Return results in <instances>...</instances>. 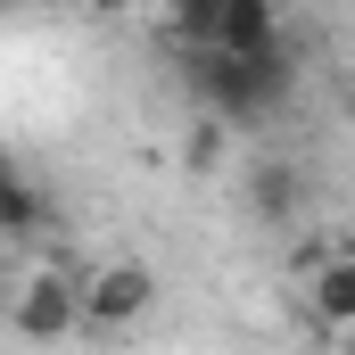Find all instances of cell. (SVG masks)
I'll return each mask as SVG.
<instances>
[{
	"mask_svg": "<svg viewBox=\"0 0 355 355\" xmlns=\"http://www.w3.org/2000/svg\"><path fill=\"white\" fill-rule=\"evenodd\" d=\"M42 215H50V207H42V190H33L25 174L0 182V232H8V240H33V232H42Z\"/></svg>",
	"mask_w": 355,
	"mask_h": 355,
	"instance_id": "52a82bcc",
	"label": "cell"
},
{
	"mask_svg": "<svg viewBox=\"0 0 355 355\" xmlns=\"http://www.w3.org/2000/svg\"><path fill=\"white\" fill-rule=\"evenodd\" d=\"M223 50H281V0H232Z\"/></svg>",
	"mask_w": 355,
	"mask_h": 355,
	"instance_id": "8992f818",
	"label": "cell"
},
{
	"mask_svg": "<svg viewBox=\"0 0 355 355\" xmlns=\"http://www.w3.org/2000/svg\"><path fill=\"white\" fill-rule=\"evenodd\" d=\"M8 331H17V339H42V347H50V339H67V331H91L83 322V272H33V281H25V289H17V306H8Z\"/></svg>",
	"mask_w": 355,
	"mask_h": 355,
	"instance_id": "3957f363",
	"label": "cell"
},
{
	"mask_svg": "<svg viewBox=\"0 0 355 355\" xmlns=\"http://www.w3.org/2000/svg\"><path fill=\"white\" fill-rule=\"evenodd\" d=\"M99 8H132V0H99Z\"/></svg>",
	"mask_w": 355,
	"mask_h": 355,
	"instance_id": "9c48e42d",
	"label": "cell"
},
{
	"mask_svg": "<svg viewBox=\"0 0 355 355\" xmlns=\"http://www.w3.org/2000/svg\"><path fill=\"white\" fill-rule=\"evenodd\" d=\"M297 190H306V182H297V166H281V157H272V166H257V182H248V198L265 207L272 223H289V215H297Z\"/></svg>",
	"mask_w": 355,
	"mask_h": 355,
	"instance_id": "ba28073f",
	"label": "cell"
},
{
	"mask_svg": "<svg viewBox=\"0 0 355 355\" xmlns=\"http://www.w3.org/2000/svg\"><path fill=\"white\" fill-rule=\"evenodd\" d=\"M149 306H157V272H149V265L116 257V265H91L83 272V322H91V331L116 339V331H132Z\"/></svg>",
	"mask_w": 355,
	"mask_h": 355,
	"instance_id": "7a4b0ae2",
	"label": "cell"
},
{
	"mask_svg": "<svg viewBox=\"0 0 355 355\" xmlns=\"http://www.w3.org/2000/svg\"><path fill=\"white\" fill-rule=\"evenodd\" d=\"M232 25V0H166V42L174 50H215Z\"/></svg>",
	"mask_w": 355,
	"mask_h": 355,
	"instance_id": "5b68a950",
	"label": "cell"
},
{
	"mask_svg": "<svg viewBox=\"0 0 355 355\" xmlns=\"http://www.w3.org/2000/svg\"><path fill=\"white\" fill-rule=\"evenodd\" d=\"M306 314H314V331L355 339V248L314 257V272H306Z\"/></svg>",
	"mask_w": 355,
	"mask_h": 355,
	"instance_id": "277c9868",
	"label": "cell"
},
{
	"mask_svg": "<svg viewBox=\"0 0 355 355\" xmlns=\"http://www.w3.org/2000/svg\"><path fill=\"white\" fill-rule=\"evenodd\" d=\"M182 75L215 124H265L297 83V58H289V42L281 50H223L215 42V50H182Z\"/></svg>",
	"mask_w": 355,
	"mask_h": 355,
	"instance_id": "6da1fadb",
	"label": "cell"
}]
</instances>
